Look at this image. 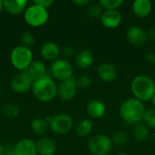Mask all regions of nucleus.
Returning a JSON list of instances; mask_svg holds the SVG:
<instances>
[{"instance_id": "obj_1", "label": "nucleus", "mask_w": 155, "mask_h": 155, "mask_svg": "<svg viewBox=\"0 0 155 155\" xmlns=\"http://www.w3.org/2000/svg\"><path fill=\"white\" fill-rule=\"evenodd\" d=\"M145 106L143 102L136 98L125 100L120 107V115L123 120L130 124H135L143 120Z\"/></svg>"}, {"instance_id": "obj_2", "label": "nucleus", "mask_w": 155, "mask_h": 155, "mask_svg": "<svg viewBox=\"0 0 155 155\" xmlns=\"http://www.w3.org/2000/svg\"><path fill=\"white\" fill-rule=\"evenodd\" d=\"M57 88L55 82L50 76L45 75L34 82L32 92L38 101L47 103L56 97Z\"/></svg>"}, {"instance_id": "obj_3", "label": "nucleus", "mask_w": 155, "mask_h": 155, "mask_svg": "<svg viewBox=\"0 0 155 155\" xmlns=\"http://www.w3.org/2000/svg\"><path fill=\"white\" fill-rule=\"evenodd\" d=\"M131 90L134 97L141 102L152 100L155 94V84L146 75H138L132 81Z\"/></svg>"}, {"instance_id": "obj_4", "label": "nucleus", "mask_w": 155, "mask_h": 155, "mask_svg": "<svg viewBox=\"0 0 155 155\" xmlns=\"http://www.w3.org/2000/svg\"><path fill=\"white\" fill-rule=\"evenodd\" d=\"M10 62L15 69L25 72L33 62V54L31 50L25 46H15L11 51Z\"/></svg>"}, {"instance_id": "obj_5", "label": "nucleus", "mask_w": 155, "mask_h": 155, "mask_svg": "<svg viewBox=\"0 0 155 155\" xmlns=\"http://www.w3.org/2000/svg\"><path fill=\"white\" fill-rule=\"evenodd\" d=\"M47 9L40 7L36 5H29L24 14L25 21L33 27H39L45 25L48 20Z\"/></svg>"}, {"instance_id": "obj_6", "label": "nucleus", "mask_w": 155, "mask_h": 155, "mask_svg": "<svg viewBox=\"0 0 155 155\" xmlns=\"http://www.w3.org/2000/svg\"><path fill=\"white\" fill-rule=\"evenodd\" d=\"M112 148V139L104 134L94 135L88 142V149L94 155H107Z\"/></svg>"}, {"instance_id": "obj_7", "label": "nucleus", "mask_w": 155, "mask_h": 155, "mask_svg": "<svg viewBox=\"0 0 155 155\" xmlns=\"http://www.w3.org/2000/svg\"><path fill=\"white\" fill-rule=\"evenodd\" d=\"M51 130L56 134H64L69 133L74 125L72 117L67 114H58L51 117L49 122Z\"/></svg>"}, {"instance_id": "obj_8", "label": "nucleus", "mask_w": 155, "mask_h": 155, "mask_svg": "<svg viewBox=\"0 0 155 155\" xmlns=\"http://www.w3.org/2000/svg\"><path fill=\"white\" fill-rule=\"evenodd\" d=\"M50 70L53 77L61 82L73 77V66L64 59H57L53 62Z\"/></svg>"}, {"instance_id": "obj_9", "label": "nucleus", "mask_w": 155, "mask_h": 155, "mask_svg": "<svg viewBox=\"0 0 155 155\" xmlns=\"http://www.w3.org/2000/svg\"><path fill=\"white\" fill-rule=\"evenodd\" d=\"M34 81L25 73H20L13 77L10 83L11 89L16 94H25L29 90H32Z\"/></svg>"}, {"instance_id": "obj_10", "label": "nucleus", "mask_w": 155, "mask_h": 155, "mask_svg": "<svg viewBox=\"0 0 155 155\" xmlns=\"http://www.w3.org/2000/svg\"><path fill=\"white\" fill-rule=\"evenodd\" d=\"M76 80L74 77L62 81L60 85L57 88V95L63 101L72 100L77 92Z\"/></svg>"}, {"instance_id": "obj_11", "label": "nucleus", "mask_w": 155, "mask_h": 155, "mask_svg": "<svg viewBox=\"0 0 155 155\" xmlns=\"http://www.w3.org/2000/svg\"><path fill=\"white\" fill-rule=\"evenodd\" d=\"M126 37L128 41L136 46H142L143 45L146 41L148 40V35L147 33L140 26H131L127 33H126Z\"/></svg>"}, {"instance_id": "obj_12", "label": "nucleus", "mask_w": 155, "mask_h": 155, "mask_svg": "<svg viewBox=\"0 0 155 155\" xmlns=\"http://www.w3.org/2000/svg\"><path fill=\"white\" fill-rule=\"evenodd\" d=\"M14 155H37L36 143L31 139H22L15 146Z\"/></svg>"}, {"instance_id": "obj_13", "label": "nucleus", "mask_w": 155, "mask_h": 155, "mask_svg": "<svg viewBox=\"0 0 155 155\" xmlns=\"http://www.w3.org/2000/svg\"><path fill=\"white\" fill-rule=\"evenodd\" d=\"M40 54L45 60L54 62L60 54V48L54 42H46L41 46Z\"/></svg>"}, {"instance_id": "obj_14", "label": "nucleus", "mask_w": 155, "mask_h": 155, "mask_svg": "<svg viewBox=\"0 0 155 155\" xmlns=\"http://www.w3.org/2000/svg\"><path fill=\"white\" fill-rule=\"evenodd\" d=\"M121 20V14L117 10H104L101 16L102 24L107 28L117 27L120 25Z\"/></svg>"}, {"instance_id": "obj_15", "label": "nucleus", "mask_w": 155, "mask_h": 155, "mask_svg": "<svg viewBox=\"0 0 155 155\" xmlns=\"http://www.w3.org/2000/svg\"><path fill=\"white\" fill-rule=\"evenodd\" d=\"M97 74H98V76L100 77V79L106 83L113 82L117 75L115 67L110 63L101 64L99 65V67L97 68Z\"/></svg>"}, {"instance_id": "obj_16", "label": "nucleus", "mask_w": 155, "mask_h": 155, "mask_svg": "<svg viewBox=\"0 0 155 155\" xmlns=\"http://www.w3.org/2000/svg\"><path fill=\"white\" fill-rule=\"evenodd\" d=\"M36 149L39 155H54L56 152V144L52 139L44 137L36 142Z\"/></svg>"}, {"instance_id": "obj_17", "label": "nucleus", "mask_w": 155, "mask_h": 155, "mask_svg": "<svg viewBox=\"0 0 155 155\" xmlns=\"http://www.w3.org/2000/svg\"><path fill=\"white\" fill-rule=\"evenodd\" d=\"M27 1L25 0H5L4 9L10 15H17L25 11Z\"/></svg>"}, {"instance_id": "obj_18", "label": "nucleus", "mask_w": 155, "mask_h": 155, "mask_svg": "<svg viewBox=\"0 0 155 155\" xmlns=\"http://www.w3.org/2000/svg\"><path fill=\"white\" fill-rule=\"evenodd\" d=\"M106 107L104 104L99 100H92L87 104L86 112L89 116L94 119L102 118L105 114Z\"/></svg>"}, {"instance_id": "obj_19", "label": "nucleus", "mask_w": 155, "mask_h": 155, "mask_svg": "<svg viewBox=\"0 0 155 155\" xmlns=\"http://www.w3.org/2000/svg\"><path fill=\"white\" fill-rule=\"evenodd\" d=\"M29 77L35 82L44 76L46 75V68L45 65L40 61H34L30 64V66L25 71Z\"/></svg>"}, {"instance_id": "obj_20", "label": "nucleus", "mask_w": 155, "mask_h": 155, "mask_svg": "<svg viewBox=\"0 0 155 155\" xmlns=\"http://www.w3.org/2000/svg\"><path fill=\"white\" fill-rule=\"evenodd\" d=\"M133 11L138 17L144 18L152 12V3L149 0H136L133 4Z\"/></svg>"}, {"instance_id": "obj_21", "label": "nucleus", "mask_w": 155, "mask_h": 155, "mask_svg": "<svg viewBox=\"0 0 155 155\" xmlns=\"http://www.w3.org/2000/svg\"><path fill=\"white\" fill-rule=\"evenodd\" d=\"M75 62L76 64L80 68H88L90 67L94 63V56L90 50L84 49L78 52L75 55Z\"/></svg>"}, {"instance_id": "obj_22", "label": "nucleus", "mask_w": 155, "mask_h": 155, "mask_svg": "<svg viewBox=\"0 0 155 155\" xmlns=\"http://www.w3.org/2000/svg\"><path fill=\"white\" fill-rule=\"evenodd\" d=\"M48 125L45 118H36L31 122V130L35 134H43L47 131Z\"/></svg>"}, {"instance_id": "obj_23", "label": "nucleus", "mask_w": 155, "mask_h": 155, "mask_svg": "<svg viewBox=\"0 0 155 155\" xmlns=\"http://www.w3.org/2000/svg\"><path fill=\"white\" fill-rule=\"evenodd\" d=\"M133 134L135 137V139H137L138 141H143L148 136L149 131H148L147 126L144 124L138 123V124H134Z\"/></svg>"}, {"instance_id": "obj_24", "label": "nucleus", "mask_w": 155, "mask_h": 155, "mask_svg": "<svg viewBox=\"0 0 155 155\" xmlns=\"http://www.w3.org/2000/svg\"><path fill=\"white\" fill-rule=\"evenodd\" d=\"M19 114H20L19 108L15 104H7L3 108V114L5 118L13 119V118L17 117L19 115Z\"/></svg>"}, {"instance_id": "obj_25", "label": "nucleus", "mask_w": 155, "mask_h": 155, "mask_svg": "<svg viewBox=\"0 0 155 155\" xmlns=\"http://www.w3.org/2000/svg\"><path fill=\"white\" fill-rule=\"evenodd\" d=\"M92 129H93L92 123L89 120H83L78 124L76 132L80 136H86L92 132Z\"/></svg>"}, {"instance_id": "obj_26", "label": "nucleus", "mask_w": 155, "mask_h": 155, "mask_svg": "<svg viewBox=\"0 0 155 155\" xmlns=\"http://www.w3.org/2000/svg\"><path fill=\"white\" fill-rule=\"evenodd\" d=\"M129 141L128 135L124 132H117L116 134H114L112 138V143L113 144L118 146V147H123Z\"/></svg>"}, {"instance_id": "obj_27", "label": "nucleus", "mask_w": 155, "mask_h": 155, "mask_svg": "<svg viewBox=\"0 0 155 155\" xmlns=\"http://www.w3.org/2000/svg\"><path fill=\"white\" fill-rule=\"evenodd\" d=\"M99 4L105 10H117L123 4V0H101Z\"/></svg>"}, {"instance_id": "obj_28", "label": "nucleus", "mask_w": 155, "mask_h": 155, "mask_svg": "<svg viewBox=\"0 0 155 155\" xmlns=\"http://www.w3.org/2000/svg\"><path fill=\"white\" fill-rule=\"evenodd\" d=\"M103 6L98 3V4H93L87 8V15L91 18H101L104 11H103Z\"/></svg>"}, {"instance_id": "obj_29", "label": "nucleus", "mask_w": 155, "mask_h": 155, "mask_svg": "<svg viewBox=\"0 0 155 155\" xmlns=\"http://www.w3.org/2000/svg\"><path fill=\"white\" fill-rule=\"evenodd\" d=\"M20 42H21V45L29 48L35 43V36H34V35L31 32L25 31V32H24L21 35V36H20Z\"/></svg>"}, {"instance_id": "obj_30", "label": "nucleus", "mask_w": 155, "mask_h": 155, "mask_svg": "<svg viewBox=\"0 0 155 155\" xmlns=\"http://www.w3.org/2000/svg\"><path fill=\"white\" fill-rule=\"evenodd\" d=\"M143 121L147 126L155 128V108H151L145 112Z\"/></svg>"}, {"instance_id": "obj_31", "label": "nucleus", "mask_w": 155, "mask_h": 155, "mask_svg": "<svg viewBox=\"0 0 155 155\" xmlns=\"http://www.w3.org/2000/svg\"><path fill=\"white\" fill-rule=\"evenodd\" d=\"M92 84L91 78L87 75H83L80 76L77 80H76V85L79 88H83V89H86L88 88Z\"/></svg>"}, {"instance_id": "obj_32", "label": "nucleus", "mask_w": 155, "mask_h": 155, "mask_svg": "<svg viewBox=\"0 0 155 155\" xmlns=\"http://www.w3.org/2000/svg\"><path fill=\"white\" fill-rule=\"evenodd\" d=\"M54 4L53 0H35L34 5H36L40 7H43L45 9H47Z\"/></svg>"}, {"instance_id": "obj_33", "label": "nucleus", "mask_w": 155, "mask_h": 155, "mask_svg": "<svg viewBox=\"0 0 155 155\" xmlns=\"http://www.w3.org/2000/svg\"><path fill=\"white\" fill-rule=\"evenodd\" d=\"M62 53L65 57H71L74 54V49L71 45H66L63 48Z\"/></svg>"}, {"instance_id": "obj_34", "label": "nucleus", "mask_w": 155, "mask_h": 155, "mask_svg": "<svg viewBox=\"0 0 155 155\" xmlns=\"http://www.w3.org/2000/svg\"><path fill=\"white\" fill-rule=\"evenodd\" d=\"M146 60L149 61L150 63L155 64V54L153 52H150L146 54Z\"/></svg>"}, {"instance_id": "obj_35", "label": "nucleus", "mask_w": 155, "mask_h": 155, "mask_svg": "<svg viewBox=\"0 0 155 155\" xmlns=\"http://www.w3.org/2000/svg\"><path fill=\"white\" fill-rule=\"evenodd\" d=\"M73 3L76 5H81V6H84V5H86L89 4V1L88 0H74Z\"/></svg>"}, {"instance_id": "obj_36", "label": "nucleus", "mask_w": 155, "mask_h": 155, "mask_svg": "<svg viewBox=\"0 0 155 155\" xmlns=\"http://www.w3.org/2000/svg\"><path fill=\"white\" fill-rule=\"evenodd\" d=\"M148 38H150L151 40H153L155 41V26L154 27H152L150 28L149 32H148Z\"/></svg>"}, {"instance_id": "obj_37", "label": "nucleus", "mask_w": 155, "mask_h": 155, "mask_svg": "<svg viewBox=\"0 0 155 155\" xmlns=\"http://www.w3.org/2000/svg\"><path fill=\"white\" fill-rule=\"evenodd\" d=\"M5 148H4V147H3V145L0 143V155H4L5 154Z\"/></svg>"}, {"instance_id": "obj_38", "label": "nucleus", "mask_w": 155, "mask_h": 155, "mask_svg": "<svg viewBox=\"0 0 155 155\" xmlns=\"http://www.w3.org/2000/svg\"><path fill=\"white\" fill-rule=\"evenodd\" d=\"M2 9H4V1L0 0V11H2Z\"/></svg>"}, {"instance_id": "obj_39", "label": "nucleus", "mask_w": 155, "mask_h": 155, "mask_svg": "<svg viewBox=\"0 0 155 155\" xmlns=\"http://www.w3.org/2000/svg\"><path fill=\"white\" fill-rule=\"evenodd\" d=\"M4 155H14V153H13V151L12 152H5Z\"/></svg>"}, {"instance_id": "obj_40", "label": "nucleus", "mask_w": 155, "mask_h": 155, "mask_svg": "<svg viewBox=\"0 0 155 155\" xmlns=\"http://www.w3.org/2000/svg\"><path fill=\"white\" fill-rule=\"evenodd\" d=\"M152 102H153V104L155 106V94L153 96V98H152Z\"/></svg>"}, {"instance_id": "obj_41", "label": "nucleus", "mask_w": 155, "mask_h": 155, "mask_svg": "<svg viewBox=\"0 0 155 155\" xmlns=\"http://www.w3.org/2000/svg\"><path fill=\"white\" fill-rule=\"evenodd\" d=\"M116 155H126V154H124V153H119V154H116Z\"/></svg>"}, {"instance_id": "obj_42", "label": "nucleus", "mask_w": 155, "mask_h": 155, "mask_svg": "<svg viewBox=\"0 0 155 155\" xmlns=\"http://www.w3.org/2000/svg\"><path fill=\"white\" fill-rule=\"evenodd\" d=\"M153 137H154V141H155V132H154V134H153Z\"/></svg>"}]
</instances>
